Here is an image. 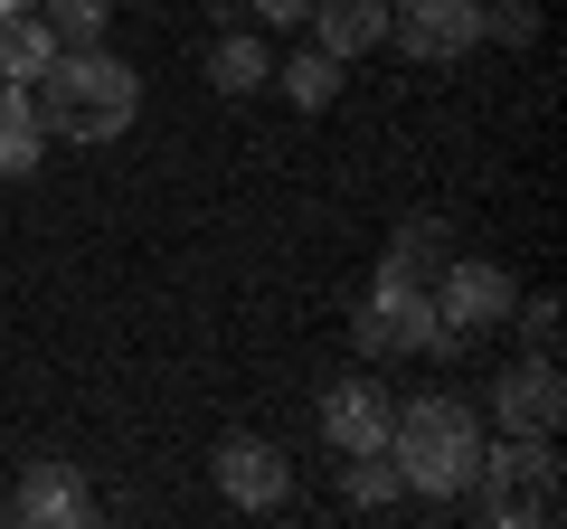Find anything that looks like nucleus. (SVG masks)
I'll return each instance as SVG.
<instances>
[{
    "instance_id": "nucleus-1",
    "label": "nucleus",
    "mask_w": 567,
    "mask_h": 529,
    "mask_svg": "<svg viewBox=\"0 0 567 529\" xmlns=\"http://www.w3.org/2000/svg\"><path fill=\"white\" fill-rule=\"evenodd\" d=\"M29 104H39V123L58 143H123L133 114H142V76L114 48H58L48 76L29 85Z\"/></svg>"
},
{
    "instance_id": "nucleus-2",
    "label": "nucleus",
    "mask_w": 567,
    "mask_h": 529,
    "mask_svg": "<svg viewBox=\"0 0 567 529\" xmlns=\"http://www.w3.org/2000/svg\"><path fill=\"white\" fill-rule=\"evenodd\" d=\"M388 464L416 501H464L473 491V464H483V416L464 397H406L388 416Z\"/></svg>"
},
{
    "instance_id": "nucleus-3",
    "label": "nucleus",
    "mask_w": 567,
    "mask_h": 529,
    "mask_svg": "<svg viewBox=\"0 0 567 529\" xmlns=\"http://www.w3.org/2000/svg\"><path fill=\"white\" fill-rule=\"evenodd\" d=\"M473 501H483L492 529H548L567 510L558 435H502V445H483V464H473Z\"/></svg>"
},
{
    "instance_id": "nucleus-4",
    "label": "nucleus",
    "mask_w": 567,
    "mask_h": 529,
    "mask_svg": "<svg viewBox=\"0 0 567 529\" xmlns=\"http://www.w3.org/2000/svg\"><path fill=\"white\" fill-rule=\"evenodd\" d=\"M350 341H360V360H416V350H435V360H454L464 350V331H445V312H435V293L425 284H369V303L350 312Z\"/></svg>"
},
{
    "instance_id": "nucleus-5",
    "label": "nucleus",
    "mask_w": 567,
    "mask_h": 529,
    "mask_svg": "<svg viewBox=\"0 0 567 529\" xmlns=\"http://www.w3.org/2000/svg\"><path fill=\"white\" fill-rule=\"evenodd\" d=\"M388 48L416 66H454L483 48V0H388Z\"/></svg>"
},
{
    "instance_id": "nucleus-6",
    "label": "nucleus",
    "mask_w": 567,
    "mask_h": 529,
    "mask_svg": "<svg viewBox=\"0 0 567 529\" xmlns=\"http://www.w3.org/2000/svg\"><path fill=\"white\" fill-rule=\"evenodd\" d=\"M511 303H520V284H511V264L492 256H445V274H435V312H445V331H492L511 322Z\"/></svg>"
},
{
    "instance_id": "nucleus-7",
    "label": "nucleus",
    "mask_w": 567,
    "mask_h": 529,
    "mask_svg": "<svg viewBox=\"0 0 567 529\" xmlns=\"http://www.w3.org/2000/svg\"><path fill=\"white\" fill-rule=\"evenodd\" d=\"M208 483L237 510H293V464H284V445H265V435H227V445L208 454Z\"/></svg>"
},
{
    "instance_id": "nucleus-8",
    "label": "nucleus",
    "mask_w": 567,
    "mask_h": 529,
    "mask_svg": "<svg viewBox=\"0 0 567 529\" xmlns=\"http://www.w3.org/2000/svg\"><path fill=\"white\" fill-rule=\"evenodd\" d=\"M492 426H502V435H558L567 426L558 360H511L502 378H492Z\"/></svg>"
},
{
    "instance_id": "nucleus-9",
    "label": "nucleus",
    "mask_w": 567,
    "mask_h": 529,
    "mask_svg": "<svg viewBox=\"0 0 567 529\" xmlns=\"http://www.w3.org/2000/svg\"><path fill=\"white\" fill-rule=\"evenodd\" d=\"M388 416H398V397H388L379 378L322 387V445L331 454H388Z\"/></svg>"
},
{
    "instance_id": "nucleus-10",
    "label": "nucleus",
    "mask_w": 567,
    "mask_h": 529,
    "mask_svg": "<svg viewBox=\"0 0 567 529\" xmlns=\"http://www.w3.org/2000/svg\"><path fill=\"white\" fill-rule=\"evenodd\" d=\"M10 520H29V529H76V520H95V491L76 483V464H29Z\"/></svg>"
},
{
    "instance_id": "nucleus-11",
    "label": "nucleus",
    "mask_w": 567,
    "mask_h": 529,
    "mask_svg": "<svg viewBox=\"0 0 567 529\" xmlns=\"http://www.w3.org/2000/svg\"><path fill=\"white\" fill-rule=\"evenodd\" d=\"M312 48L322 58H369V48H388V0H312Z\"/></svg>"
},
{
    "instance_id": "nucleus-12",
    "label": "nucleus",
    "mask_w": 567,
    "mask_h": 529,
    "mask_svg": "<svg viewBox=\"0 0 567 529\" xmlns=\"http://www.w3.org/2000/svg\"><path fill=\"white\" fill-rule=\"evenodd\" d=\"M48 162V123L29 104V85H0V180H29Z\"/></svg>"
},
{
    "instance_id": "nucleus-13",
    "label": "nucleus",
    "mask_w": 567,
    "mask_h": 529,
    "mask_svg": "<svg viewBox=\"0 0 567 529\" xmlns=\"http://www.w3.org/2000/svg\"><path fill=\"white\" fill-rule=\"evenodd\" d=\"M48 58H58V39L39 10H0V85H39Z\"/></svg>"
},
{
    "instance_id": "nucleus-14",
    "label": "nucleus",
    "mask_w": 567,
    "mask_h": 529,
    "mask_svg": "<svg viewBox=\"0 0 567 529\" xmlns=\"http://www.w3.org/2000/svg\"><path fill=\"white\" fill-rule=\"evenodd\" d=\"M379 274H388V284H425V293H435V274H445V227H435V218H406Z\"/></svg>"
},
{
    "instance_id": "nucleus-15",
    "label": "nucleus",
    "mask_w": 567,
    "mask_h": 529,
    "mask_svg": "<svg viewBox=\"0 0 567 529\" xmlns=\"http://www.w3.org/2000/svg\"><path fill=\"white\" fill-rule=\"evenodd\" d=\"M208 85H218V95H256V85H275V58H265L256 29H237V39L208 48Z\"/></svg>"
},
{
    "instance_id": "nucleus-16",
    "label": "nucleus",
    "mask_w": 567,
    "mask_h": 529,
    "mask_svg": "<svg viewBox=\"0 0 567 529\" xmlns=\"http://www.w3.org/2000/svg\"><path fill=\"white\" fill-rule=\"evenodd\" d=\"M284 104L293 114H331V95H341V58H322V48H303V58H284Z\"/></svg>"
},
{
    "instance_id": "nucleus-17",
    "label": "nucleus",
    "mask_w": 567,
    "mask_h": 529,
    "mask_svg": "<svg viewBox=\"0 0 567 529\" xmlns=\"http://www.w3.org/2000/svg\"><path fill=\"white\" fill-rule=\"evenodd\" d=\"M341 501L350 510H388V501H406V483H398L388 454H341Z\"/></svg>"
},
{
    "instance_id": "nucleus-18",
    "label": "nucleus",
    "mask_w": 567,
    "mask_h": 529,
    "mask_svg": "<svg viewBox=\"0 0 567 529\" xmlns=\"http://www.w3.org/2000/svg\"><path fill=\"white\" fill-rule=\"evenodd\" d=\"M39 20L58 48H104V29H114V0H39Z\"/></svg>"
},
{
    "instance_id": "nucleus-19",
    "label": "nucleus",
    "mask_w": 567,
    "mask_h": 529,
    "mask_svg": "<svg viewBox=\"0 0 567 529\" xmlns=\"http://www.w3.org/2000/svg\"><path fill=\"white\" fill-rule=\"evenodd\" d=\"M483 39L529 48V39H539V10H529V0H483Z\"/></svg>"
},
{
    "instance_id": "nucleus-20",
    "label": "nucleus",
    "mask_w": 567,
    "mask_h": 529,
    "mask_svg": "<svg viewBox=\"0 0 567 529\" xmlns=\"http://www.w3.org/2000/svg\"><path fill=\"white\" fill-rule=\"evenodd\" d=\"M511 312H520L529 360H558V303H548V293H529V303H511Z\"/></svg>"
},
{
    "instance_id": "nucleus-21",
    "label": "nucleus",
    "mask_w": 567,
    "mask_h": 529,
    "mask_svg": "<svg viewBox=\"0 0 567 529\" xmlns=\"http://www.w3.org/2000/svg\"><path fill=\"white\" fill-rule=\"evenodd\" d=\"M256 10V29H303L312 20V0H246Z\"/></svg>"
},
{
    "instance_id": "nucleus-22",
    "label": "nucleus",
    "mask_w": 567,
    "mask_h": 529,
    "mask_svg": "<svg viewBox=\"0 0 567 529\" xmlns=\"http://www.w3.org/2000/svg\"><path fill=\"white\" fill-rule=\"evenodd\" d=\"M0 10H39V0H0Z\"/></svg>"
}]
</instances>
